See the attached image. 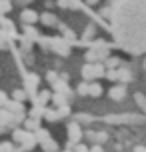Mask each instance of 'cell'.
Instances as JSON below:
<instances>
[{
	"mask_svg": "<svg viewBox=\"0 0 146 152\" xmlns=\"http://www.w3.org/2000/svg\"><path fill=\"white\" fill-rule=\"evenodd\" d=\"M136 152H146V148H144V146H138V148H136Z\"/></svg>",
	"mask_w": 146,
	"mask_h": 152,
	"instance_id": "30",
	"label": "cell"
},
{
	"mask_svg": "<svg viewBox=\"0 0 146 152\" xmlns=\"http://www.w3.org/2000/svg\"><path fill=\"white\" fill-rule=\"evenodd\" d=\"M2 130H4V126H0V132H2Z\"/></svg>",
	"mask_w": 146,
	"mask_h": 152,
	"instance_id": "31",
	"label": "cell"
},
{
	"mask_svg": "<svg viewBox=\"0 0 146 152\" xmlns=\"http://www.w3.org/2000/svg\"><path fill=\"white\" fill-rule=\"evenodd\" d=\"M0 126H12V114L8 112L6 108H0Z\"/></svg>",
	"mask_w": 146,
	"mask_h": 152,
	"instance_id": "1",
	"label": "cell"
},
{
	"mask_svg": "<svg viewBox=\"0 0 146 152\" xmlns=\"http://www.w3.org/2000/svg\"><path fill=\"white\" fill-rule=\"evenodd\" d=\"M106 66L110 70H114L116 66H118V60H116V58H108V60H106Z\"/></svg>",
	"mask_w": 146,
	"mask_h": 152,
	"instance_id": "14",
	"label": "cell"
},
{
	"mask_svg": "<svg viewBox=\"0 0 146 152\" xmlns=\"http://www.w3.org/2000/svg\"><path fill=\"white\" fill-rule=\"evenodd\" d=\"M26 128H36V122L34 120H26Z\"/></svg>",
	"mask_w": 146,
	"mask_h": 152,
	"instance_id": "26",
	"label": "cell"
},
{
	"mask_svg": "<svg viewBox=\"0 0 146 152\" xmlns=\"http://www.w3.org/2000/svg\"><path fill=\"white\" fill-rule=\"evenodd\" d=\"M46 118L48 120H58V114L56 112H46Z\"/></svg>",
	"mask_w": 146,
	"mask_h": 152,
	"instance_id": "21",
	"label": "cell"
},
{
	"mask_svg": "<svg viewBox=\"0 0 146 152\" xmlns=\"http://www.w3.org/2000/svg\"><path fill=\"white\" fill-rule=\"evenodd\" d=\"M86 138L92 140V142H96V132H86Z\"/></svg>",
	"mask_w": 146,
	"mask_h": 152,
	"instance_id": "25",
	"label": "cell"
},
{
	"mask_svg": "<svg viewBox=\"0 0 146 152\" xmlns=\"http://www.w3.org/2000/svg\"><path fill=\"white\" fill-rule=\"evenodd\" d=\"M104 140H106V134H104V132L96 134V142H104Z\"/></svg>",
	"mask_w": 146,
	"mask_h": 152,
	"instance_id": "24",
	"label": "cell"
},
{
	"mask_svg": "<svg viewBox=\"0 0 146 152\" xmlns=\"http://www.w3.org/2000/svg\"><path fill=\"white\" fill-rule=\"evenodd\" d=\"M26 138V132H22V130H14V140L16 142H20V140H24Z\"/></svg>",
	"mask_w": 146,
	"mask_h": 152,
	"instance_id": "12",
	"label": "cell"
},
{
	"mask_svg": "<svg viewBox=\"0 0 146 152\" xmlns=\"http://www.w3.org/2000/svg\"><path fill=\"white\" fill-rule=\"evenodd\" d=\"M78 120H80V122H90V116H88V114H80Z\"/></svg>",
	"mask_w": 146,
	"mask_h": 152,
	"instance_id": "23",
	"label": "cell"
},
{
	"mask_svg": "<svg viewBox=\"0 0 146 152\" xmlns=\"http://www.w3.org/2000/svg\"><path fill=\"white\" fill-rule=\"evenodd\" d=\"M10 2H4V4H0V12H8V10H10Z\"/></svg>",
	"mask_w": 146,
	"mask_h": 152,
	"instance_id": "20",
	"label": "cell"
},
{
	"mask_svg": "<svg viewBox=\"0 0 146 152\" xmlns=\"http://www.w3.org/2000/svg\"><path fill=\"white\" fill-rule=\"evenodd\" d=\"M12 96H14V102H22V100L26 98V92H24V90H14Z\"/></svg>",
	"mask_w": 146,
	"mask_h": 152,
	"instance_id": "11",
	"label": "cell"
},
{
	"mask_svg": "<svg viewBox=\"0 0 146 152\" xmlns=\"http://www.w3.org/2000/svg\"><path fill=\"white\" fill-rule=\"evenodd\" d=\"M124 94H126V90H124V86H114L112 90H110V96L114 100H120V98H124Z\"/></svg>",
	"mask_w": 146,
	"mask_h": 152,
	"instance_id": "4",
	"label": "cell"
},
{
	"mask_svg": "<svg viewBox=\"0 0 146 152\" xmlns=\"http://www.w3.org/2000/svg\"><path fill=\"white\" fill-rule=\"evenodd\" d=\"M36 20H38V14H36L34 10H24L22 12V22L32 24V22H36Z\"/></svg>",
	"mask_w": 146,
	"mask_h": 152,
	"instance_id": "3",
	"label": "cell"
},
{
	"mask_svg": "<svg viewBox=\"0 0 146 152\" xmlns=\"http://www.w3.org/2000/svg\"><path fill=\"white\" fill-rule=\"evenodd\" d=\"M88 94H92V96H100L102 94V86L100 84H88Z\"/></svg>",
	"mask_w": 146,
	"mask_h": 152,
	"instance_id": "5",
	"label": "cell"
},
{
	"mask_svg": "<svg viewBox=\"0 0 146 152\" xmlns=\"http://www.w3.org/2000/svg\"><path fill=\"white\" fill-rule=\"evenodd\" d=\"M78 138H80V130H78V126L76 124H70V140L76 142Z\"/></svg>",
	"mask_w": 146,
	"mask_h": 152,
	"instance_id": "7",
	"label": "cell"
},
{
	"mask_svg": "<svg viewBox=\"0 0 146 152\" xmlns=\"http://www.w3.org/2000/svg\"><path fill=\"white\" fill-rule=\"evenodd\" d=\"M136 98L140 100V106H142V108H144V110H146V102H144V98H142V96H140V94H138V96H136Z\"/></svg>",
	"mask_w": 146,
	"mask_h": 152,
	"instance_id": "28",
	"label": "cell"
},
{
	"mask_svg": "<svg viewBox=\"0 0 146 152\" xmlns=\"http://www.w3.org/2000/svg\"><path fill=\"white\" fill-rule=\"evenodd\" d=\"M82 76L84 78H94V70H92V64H86L82 68Z\"/></svg>",
	"mask_w": 146,
	"mask_h": 152,
	"instance_id": "9",
	"label": "cell"
},
{
	"mask_svg": "<svg viewBox=\"0 0 146 152\" xmlns=\"http://www.w3.org/2000/svg\"><path fill=\"white\" fill-rule=\"evenodd\" d=\"M144 70H146V60H144Z\"/></svg>",
	"mask_w": 146,
	"mask_h": 152,
	"instance_id": "32",
	"label": "cell"
},
{
	"mask_svg": "<svg viewBox=\"0 0 146 152\" xmlns=\"http://www.w3.org/2000/svg\"><path fill=\"white\" fill-rule=\"evenodd\" d=\"M42 146L46 148V152H56V148H58V146H56V142H54V140H48V138L42 142Z\"/></svg>",
	"mask_w": 146,
	"mask_h": 152,
	"instance_id": "8",
	"label": "cell"
},
{
	"mask_svg": "<svg viewBox=\"0 0 146 152\" xmlns=\"http://www.w3.org/2000/svg\"><path fill=\"white\" fill-rule=\"evenodd\" d=\"M104 74H106L110 80H116V78H118V72H116V70H108V72H104Z\"/></svg>",
	"mask_w": 146,
	"mask_h": 152,
	"instance_id": "18",
	"label": "cell"
},
{
	"mask_svg": "<svg viewBox=\"0 0 146 152\" xmlns=\"http://www.w3.org/2000/svg\"><path fill=\"white\" fill-rule=\"evenodd\" d=\"M6 104H8V96H6V92L0 90V108H4Z\"/></svg>",
	"mask_w": 146,
	"mask_h": 152,
	"instance_id": "13",
	"label": "cell"
},
{
	"mask_svg": "<svg viewBox=\"0 0 146 152\" xmlns=\"http://www.w3.org/2000/svg\"><path fill=\"white\" fill-rule=\"evenodd\" d=\"M48 98H50V92H42V94H40V104H44Z\"/></svg>",
	"mask_w": 146,
	"mask_h": 152,
	"instance_id": "19",
	"label": "cell"
},
{
	"mask_svg": "<svg viewBox=\"0 0 146 152\" xmlns=\"http://www.w3.org/2000/svg\"><path fill=\"white\" fill-rule=\"evenodd\" d=\"M76 152H88V148H86V146H82V144H78L76 146Z\"/></svg>",
	"mask_w": 146,
	"mask_h": 152,
	"instance_id": "27",
	"label": "cell"
},
{
	"mask_svg": "<svg viewBox=\"0 0 146 152\" xmlns=\"http://www.w3.org/2000/svg\"><path fill=\"white\" fill-rule=\"evenodd\" d=\"M78 94H88V84L82 82L80 86H78Z\"/></svg>",
	"mask_w": 146,
	"mask_h": 152,
	"instance_id": "15",
	"label": "cell"
},
{
	"mask_svg": "<svg viewBox=\"0 0 146 152\" xmlns=\"http://www.w3.org/2000/svg\"><path fill=\"white\" fill-rule=\"evenodd\" d=\"M96 58H98V56H96V52H94V50H90V52H86V60H88V62H94Z\"/></svg>",
	"mask_w": 146,
	"mask_h": 152,
	"instance_id": "16",
	"label": "cell"
},
{
	"mask_svg": "<svg viewBox=\"0 0 146 152\" xmlns=\"http://www.w3.org/2000/svg\"><path fill=\"white\" fill-rule=\"evenodd\" d=\"M62 32H64V36H66V38H74L72 30H68V28H64V26H62Z\"/></svg>",
	"mask_w": 146,
	"mask_h": 152,
	"instance_id": "22",
	"label": "cell"
},
{
	"mask_svg": "<svg viewBox=\"0 0 146 152\" xmlns=\"http://www.w3.org/2000/svg\"><path fill=\"white\" fill-rule=\"evenodd\" d=\"M48 80L54 82V80H56V74H54V72H48Z\"/></svg>",
	"mask_w": 146,
	"mask_h": 152,
	"instance_id": "29",
	"label": "cell"
},
{
	"mask_svg": "<svg viewBox=\"0 0 146 152\" xmlns=\"http://www.w3.org/2000/svg\"><path fill=\"white\" fill-rule=\"evenodd\" d=\"M40 20L46 24V26H54V24H56V16H54V14H42V16H40Z\"/></svg>",
	"mask_w": 146,
	"mask_h": 152,
	"instance_id": "6",
	"label": "cell"
},
{
	"mask_svg": "<svg viewBox=\"0 0 146 152\" xmlns=\"http://www.w3.org/2000/svg\"><path fill=\"white\" fill-rule=\"evenodd\" d=\"M4 108H6V110H8L10 114H22V112H24L22 104H20V102H14V100H12V102H8V104H6Z\"/></svg>",
	"mask_w": 146,
	"mask_h": 152,
	"instance_id": "2",
	"label": "cell"
},
{
	"mask_svg": "<svg viewBox=\"0 0 146 152\" xmlns=\"http://www.w3.org/2000/svg\"><path fill=\"white\" fill-rule=\"evenodd\" d=\"M12 150V144L10 142H4V144H0V152H10Z\"/></svg>",
	"mask_w": 146,
	"mask_h": 152,
	"instance_id": "17",
	"label": "cell"
},
{
	"mask_svg": "<svg viewBox=\"0 0 146 152\" xmlns=\"http://www.w3.org/2000/svg\"><path fill=\"white\" fill-rule=\"evenodd\" d=\"M92 70H94V78L104 76V66H102V64H92Z\"/></svg>",
	"mask_w": 146,
	"mask_h": 152,
	"instance_id": "10",
	"label": "cell"
}]
</instances>
